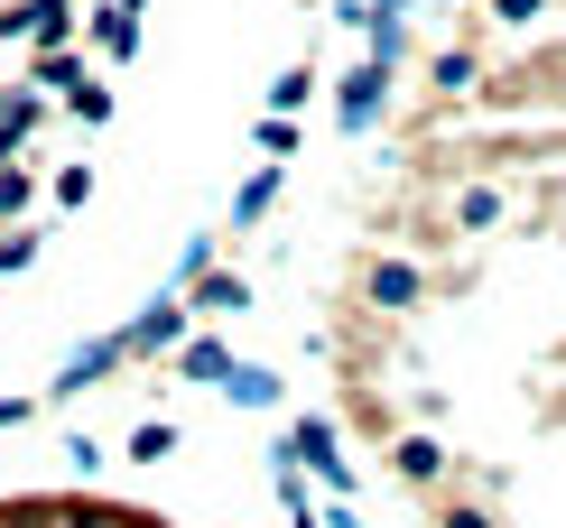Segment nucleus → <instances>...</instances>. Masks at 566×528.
<instances>
[{
    "label": "nucleus",
    "instance_id": "obj_1",
    "mask_svg": "<svg viewBox=\"0 0 566 528\" xmlns=\"http://www.w3.org/2000/svg\"><path fill=\"white\" fill-rule=\"evenodd\" d=\"M270 454H279V464H297L306 483H325L335 500H353V454H344V436H335V418L306 408V418H289V436H279Z\"/></svg>",
    "mask_w": 566,
    "mask_h": 528
},
{
    "label": "nucleus",
    "instance_id": "obj_2",
    "mask_svg": "<svg viewBox=\"0 0 566 528\" xmlns=\"http://www.w3.org/2000/svg\"><path fill=\"white\" fill-rule=\"evenodd\" d=\"M353 297L371 306V316H418V306H428V260H399V251H371L363 270H353Z\"/></svg>",
    "mask_w": 566,
    "mask_h": 528
},
{
    "label": "nucleus",
    "instance_id": "obj_3",
    "mask_svg": "<svg viewBox=\"0 0 566 528\" xmlns=\"http://www.w3.org/2000/svg\"><path fill=\"white\" fill-rule=\"evenodd\" d=\"M112 334H122V362H168L186 334H196V316H186V297H177V287H158V297L139 306L130 325H112Z\"/></svg>",
    "mask_w": 566,
    "mask_h": 528
},
{
    "label": "nucleus",
    "instance_id": "obj_4",
    "mask_svg": "<svg viewBox=\"0 0 566 528\" xmlns=\"http://www.w3.org/2000/svg\"><path fill=\"white\" fill-rule=\"evenodd\" d=\"M112 371H130V362H122V334H93V344H75L56 371H46V408H75L84 390H103Z\"/></svg>",
    "mask_w": 566,
    "mask_h": 528
},
{
    "label": "nucleus",
    "instance_id": "obj_5",
    "mask_svg": "<svg viewBox=\"0 0 566 528\" xmlns=\"http://www.w3.org/2000/svg\"><path fill=\"white\" fill-rule=\"evenodd\" d=\"M390 75H399V65H381V56H353L344 75H335V122H344V139L371 130V122L390 112Z\"/></svg>",
    "mask_w": 566,
    "mask_h": 528
},
{
    "label": "nucleus",
    "instance_id": "obj_6",
    "mask_svg": "<svg viewBox=\"0 0 566 528\" xmlns=\"http://www.w3.org/2000/svg\"><path fill=\"white\" fill-rule=\"evenodd\" d=\"M390 473L409 492H446V483H455V454H446L437 426H399V436H390Z\"/></svg>",
    "mask_w": 566,
    "mask_h": 528
},
{
    "label": "nucleus",
    "instance_id": "obj_7",
    "mask_svg": "<svg viewBox=\"0 0 566 528\" xmlns=\"http://www.w3.org/2000/svg\"><path fill=\"white\" fill-rule=\"evenodd\" d=\"M511 223V186L502 177H464L455 196H446V232L455 242H483V232H502Z\"/></svg>",
    "mask_w": 566,
    "mask_h": 528
},
{
    "label": "nucleus",
    "instance_id": "obj_8",
    "mask_svg": "<svg viewBox=\"0 0 566 528\" xmlns=\"http://www.w3.org/2000/svg\"><path fill=\"white\" fill-rule=\"evenodd\" d=\"M177 297H186V316H205V325H223V316H251V278H242V270H223V260H214L205 278H186Z\"/></svg>",
    "mask_w": 566,
    "mask_h": 528
},
{
    "label": "nucleus",
    "instance_id": "obj_9",
    "mask_svg": "<svg viewBox=\"0 0 566 528\" xmlns=\"http://www.w3.org/2000/svg\"><path fill=\"white\" fill-rule=\"evenodd\" d=\"M232 362H242V352H232L214 325H205V334H186V344L168 352V371H177V380H196V390H223V380H232Z\"/></svg>",
    "mask_w": 566,
    "mask_h": 528
},
{
    "label": "nucleus",
    "instance_id": "obj_10",
    "mask_svg": "<svg viewBox=\"0 0 566 528\" xmlns=\"http://www.w3.org/2000/svg\"><path fill=\"white\" fill-rule=\"evenodd\" d=\"M279 196H289V167H251V177H242V196H232V232H261L270 223V213H279Z\"/></svg>",
    "mask_w": 566,
    "mask_h": 528
},
{
    "label": "nucleus",
    "instance_id": "obj_11",
    "mask_svg": "<svg viewBox=\"0 0 566 528\" xmlns=\"http://www.w3.org/2000/svg\"><path fill=\"white\" fill-rule=\"evenodd\" d=\"M474 84H483V56H474V46H437V56H428V93H437V103H464Z\"/></svg>",
    "mask_w": 566,
    "mask_h": 528
},
{
    "label": "nucleus",
    "instance_id": "obj_12",
    "mask_svg": "<svg viewBox=\"0 0 566 528\" xmlns=\"http://www.w3.org/2000/svg\"><path fill=\"white\" fill-rule=\"evenodd\" d=\"M46 528H139V510H112V500H75V492H46Z\"/></svg>",
    "mask_w": 566,
    "mask_h": 528
},
{
    "label": "nucleus",
    "instance_id": "obj_13",
    "mask_svg": "<svg viewBox=\"0 0 566 528\" xmlns=\"http://www.w3.org/2000/svg\"><path fill=\"white\" fill-rule=\"evenodd\" d=\"M93 75V65L75 56V46H38V75H29V93H46V103H65V93H75Z\"/></svg>",
    "mask_w": 566,
    "mask_h": 528
},
{
    "label": "nucleus",
    "instance_id": "obj_14",
    "mask_svg": "<svg viewBox=\"0 0 566 528\" xmlns=\"http://www.w3.org/2000/svg\"><path fill=\"white\" fill-rule=\"evenodd\" d=\"M19 10H29V38L38 46H65L84 29V0H19Z\"/></svg>",
    "mask_w": 566,
    "mask_h": 528
},
{
    "label": "nucleus",
    "instance_id": "obj_15",
    "mask_svg": "<svg viewBox=\"0 0 566 528\" xmlns=\"http://www.w3.org/2000/svg\"><path fill=\"white\" fill-rule=\"evenodd\" d=\"M38 196H46V186H38V167H29V158H10V167H0V223H29V213H38Z\"/></svg>",
    "mask_w": 566,
    "mask_h": 528
},
{
    "label": "nucleus",
    "instance_id": "obj_16",
    "mask_svg": "<svg viewBox=\"0 0 566 528\" xmlns=\"http://www.w3.org/2000/svg\"><path fill=\"white\" fill-rule=\"evenodd\" d=\"M84 29H93V46H103V56H139V10H122V0H112V10H93Z\"/></svg>",
    "mask_w": 566,
    "mask_h": 528
},
{
    "label": "nucleus",
    "instance_id": "obj_17",
    "mask_svg": "<svg viewBox=\"0 0 566 528\" xmlns=\"http://www.w3.org/2000/svg\"><path fill=\"white\" fill-rule=\"evenodd\" d=\"M223 399H232V408H279V371H270V362H232Z\"/></svg>",
    "mask_w": 566,
    "mask_h": 528
},
{
    "label": "nucleus",
    "instance_id": "obj_18",
    "mask_svg": "<svg viewBox=\"0 0 566 528\" xmlns=\"http://www.w3.org/2000/svg\"><path fill=\"white\" fill-rule=\"evenodd\" d=\"M316 84H325V75H316L306 56H297V65H279V84H270V112H297V103H316Z\"/></svg>",
    "mask_w": 566,
    "mask_h": 528
},
{
    "label": "nucleus",
    "instance_id": "obj_19",
    "mask_svg": "<svg viewBox=\"0 0 566 528\" xmlns=\"http://www.w3.org/2000/svg\"><path fill=\"white\" fill-rule=\"evenodd\" d=\"M46 196H56V213H84V204H93V167H84V158H65L56 177H46Z\"/></svg>",
    "mask_w": 566,
    "mask_h": 528
},
{
    "label": "nucleus",
    "instance_id": "obj_20",
    "mask_svg": "<svg viewBox=\"0 0 566 528\" xmlns=\"http://www.w3.org/2000/svg\"><path fill=\"white\" fill-rule=\"evenodd\" d=\"M56 454H65V473H75V483H93V473L112 464V445H103V436H84V426H75V436H56Z\"/></svg>",
    "mask_w": 566,
    "mask_h": 528
},
{
    "label": "nucleus",
    "instance_id": "obj_21",
    "mask_svg": "<svg viewBox=\"0 0 566 528\" xmlns=\"http://www.w3.org/2000/svg\"><path fill=\"white\" fill-rule=\"evenodd\" d=\"M168 454H177V426L168 418H139L130 426V464H168Z\"/></svg>",
    "mask_w": 566,
    "mask_h": 528
},
{
    "label": "nucleus",
    "instance_id": "obj_22",
    "mask_svg": "<svg viewBox=\"0 0 566 528\" xmlns=\"http://www.w3.org/2000/svg\"><path fill=\"white\" fill-rule=\"evenodd\" d=\"M65 112H75V122H93V130H103V122H112V112H122V103H112V84H93V75H84L75 93H65Z\"/></svg>",
    "mask_w": 566,
    "mask_h": 528
},
{
    "label": "nucleus",
    "instance_id": "obj_23",
    "mask_svg": "<svg viewBox=\"0 0 566 528\" xmlns=\"http://www.w3.org/2000/svg\"><path fill=\"white\" fill-rule=\"evenodd\" d=\"M261 158H270V167L297 158V122H289V112H270V122H261Z\"/></svg>",
    "mask_w": 566,
    "mask_h": 528
},
{
    "label": "nucleus",
    "instance_id": "obj_24",
    "mask_svg": "<svg viewBox=\"0 0 566 528\" xmlns=\"http://www.w3.org/2000/svg\"><path fill=\"white\" fill-rule=\"evenodd\" d=\"M38 260V223H0V270H29Z\"/></svg>",
    "mask_w": 566,
    "mask_h": 528
},
{
    "label": "nucleus",
    "instance_id": "obj_25",
    "mask_svg": "<svg viewBox=\"0 0 566 528\" xmlns=\"http://www.w3.org/2000/svg\"><path fill=\"white\" fill-rule=\"evenodd\" d=\"M538 19H548V0H492V29H511V38L538 29Z\"/></svg>",
    "mask_w": 566,
    "mask_h": 528
},
{
    "label": "nucleus",
    "instance_id": "obj_26",
    "mask_svg": "<svg viewBox=\"0 0 566 528\" xmlns=\"http://www.w3.org/2000/svg\"><path fill=\"white\" fill-rule=\"evenodd\" d=\"M205 270H214V232H196V242L177 251V278H168V287H186V278H205Z\"/></svg>",
    "mask_w": 566,
    "mask_h": 528
},
{
    "label": "nucleus",
    "instance_id": "obj_27",
    "mask_svg": "<svg viewBox=\"0 0 566 528\" xmlns=\"http://www.w3.org/2000/svg\"><path fill=\"white\" fill-rule=\"evenodd\" d=\"M437 528H502V519H492L483 500H446V510H437Z\"/></svg>",
    "mask_w": 566,
    "mask_h": 528
},
{
    "label": "nucleus",
    "instance_id": "obj_28",
    "mask_svg": "<svg viewBox=\"0 0 566 528\" xmlns=\"http://www.w3.org/2000/svg\"><path fill=\"white\" fill-rule=\"evenodd\" d=\"M38 418V399H0V436H10V426H29Z\"/></svg>",
    "mask_w": 566,
    "mask_h": 528
},
{
    "label": "nucleus",
    "instance_id": "obj_29",
    "mask_svg": "<svg viewBox=\"0 0 566 528\" xmlns=\"http://www.w3.org/2000/svg\"><path fill=\"white\" fill-rule=\"evenodd\" d=\"M316 519H325V528H363V510H353V500H325Z\"/></svg>",
    "mask_w": 566,
    "mask_h": 528
},
{
    "label": "nucleus",
    "instance_id": "obj_30",
    "mask_svg": "<svg viewBox=\"0 0 566 528\" xmlns=\"http://www.w3.org/2000/svg\"><path fill=\"white\" fill-rule=\"evenodd\" d=\"M289 528H325V519H316V510H289Z\"/></svg>",
    "mask_w": 566,
    "mask_h": 528
},
{
    "label": "nucleus",
    "instance_id": "obj_31",
    "mask_svg": "<svg viewBox=\"0 0 566 528\" xmlns=\"http://www.w3.org/2000/svg\"><path fill=\"white\" fill-rule=\"evenodd\" d=\"M139 528H168V519H149V510H139Z\"/></svg>",
    "mask_w": 566,
    "mask_h": 528
},
{
    "label": "nucleus",
    "instance_id": "obj_32",
    "mask_svg": "<svg viewBox=\"0 0 566 528\" xmlns=\"http://www.w3.org/2000/svg\"><path fill=\"white\" fill-rule=\"evenodd\" d=\"M0 103H10V84H0Z\"/></svg>",
    "mask_w": 566,
    "mask_h": 528
},
{
    "label": "nucleus",
    "instance_id": "obj_33",
    "mask_svg": "<svg viewBox=\"0 0 566 528\" xmlns=\"http://www.w3.org/2000/svg\"><path fill=\"white\" fill-rule=\"evenodd\" d=\"M122 10H139V0H122Z\"/></svg>",
    "mask_w": 566,
    "mask_h": 528
},
{
    "label": "nucleus",
    "instance_id": "obj_34",
    "mask_svg": "<svg viewBox=\"0 0 566 528\" xmlns=\"http://www.w3.org/2000/svg\"><path fill=\"white\" fill-rule=\"evenodd\" d=\"M0 278H10V270H0Z\"/></svg>",
    "mask_w": 566,
    "mask_h": 528
}]
</instances>
